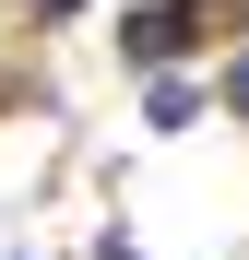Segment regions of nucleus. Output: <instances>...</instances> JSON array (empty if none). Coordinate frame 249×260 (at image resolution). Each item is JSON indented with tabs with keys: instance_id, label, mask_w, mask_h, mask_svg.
Segmentation results:
<instances>
[{
	"instance_id": "f257e3e1",
	"label": "nucleus",
	"mask_w": 249,
	"mask_h": 260,
	"mask_svg": "<svg viewBox=\"0 0 249 260\" xmlns=\"http://www.w3.org/2000/svg\"><path fill=\"white\" fill-rule=\"evenodd\" d=\"M202 24H214L202 0H143V12H119V59L154 83V71H178V59L202 48Z\"/></svg>"
},
{
	"instance_id": "f03ea898",
	"label": "nucleus",
	"mask_w": 249,
	"mask_h": 260,
	"mask_svg": "<svg viewBox=\"0 0 249 260\" xmlns=\"http://www.w3.org/2000/svg\"><path fill=\"white\" fill-rule=\"evenodd\" d=\"M143 118H154V130H190V118H202V83L154 71V83H143Z\"/></svg>"
},
{
	"instance_id": "7ed1b4c3",
	"label": "nucleus",
	"mask_w": 249,
	"mask_h": 260,
	"mask_svg": "<svg viewBox=\"0 0 249 260\" xmlns=\"http://www.w3.org/2000/svg\"><path fill=\"white\" fill-rule=\"evenodd\" d=\"M214 95H226V118H237V130H249V48H237V59H226V83H214Z\"/></svg>"
},
{
	"instance_id": "20e7f679",
	"label": "nucleus",
	"mask_w": 249,
	"mask_h": 260,
	"mask_svg": "<svg viewBox=\"0 0 249 260\" xmlns=\"http://www.w3.org/2000/svg\"><path fill=\"white\" fill-rule=\"evenodd\" d=\"M24 12H36V24H71V12H83V0H24Z\"/></svg>"
},
{
	"instance_id": "39448f33",
	"label": "nucleus",
	"mask_w": 249,
	"mask_h": 260,
	"mask_svg": "<svg viewBox=\"0 0 249 260\" xmlns=\"http://www.w3.org/2000/svg\"><path fill=\"white\" fill-rule=\"evenodd\" d=\"M95 260H131V248H95Z\"/></svg>"
},
{
	"instance_id": "423d86ee",
	"label": "nucleus",
	"mask_w": 249,
	"mask_h": 260,
	"mask_svg": "<svg viewBox=\"0 0 249 260\" xmlns=\"http://www.w3.org/2000/svg\"><path fill=\"white\" fill-rule=\"evenodd\" d=\"M12 260H36V248H12Z\"/></svg>"
}]
</instances>
